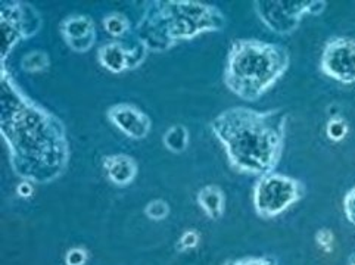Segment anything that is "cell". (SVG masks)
Masks as SVG:
<instances>
[{"label": "cell", "instance_id": "obj_1", "mask_svg": "<svg viewBox=\"0 0 355 265\" xmlns=\"http://www.w3.org/2000/svg\"><path fill=\"white\" fill-rule=\"evenodd\" d=\"M0 135L21 180L47 185L65 174L71 151L62 119L31 99L6 65L0 68Z\"/></svg>", "mask_w": 355, "mask_h": 265}, {"label": "cell", "instance_id": "obj_2", "mask_svg": "<svg viewBox=\"0 0 355 265\" xmlns=\"http://www.w3.org/2000/svg\"><path fill=\"white\" fill-rule=\"evenodd\" d=\"M209 126L234 171L257 177L275 173L286 144L288 114L282 108L258 111L233 106Z\"/></svg>", "mask_w": 355, "mask_h": 265}, {"label": "cell", "instance_id": "obj_3", "mask_svg": "<svg viewBox=\"0 0 355 265\" xmlns=\"http://www.w3.org/2000/svg\"><path fill=\"white\" fill-rule=\"evenodd\" d=\"M145 5L136 35L150 52H167L182 42L223 31L227 26L223 10L198 0H152Z\"/></svg>", "mask_w": 355, "mask_h": 265}, {"label": "cell", "instance_id": "obj_4", "mask_svg": "<svg viewBox=\"0 0 355 265\" xmlns=\"http://www.w3.org/2000/svg\"><path fill=\"white\" fill-rule=\"evenodd\" d=\"M291 55L285 46L258 39L232 42L223 81L234 96L257 102L286 74Z\"/></svg>", "mask_w": 355, "mask_h": 265}, {"label": "cell", "instance_id": "obj_5", "mask_svg": "<svg viewBox=\"0 0 355 265\" xmlns=\"http://www.w3.org/2000/svg\"><path fill=\"white\" fill-rule=\"evenodd\" d=\"M304 195L305 186L300 180L275 171L258 177L252 190V203L261 219L270 220L298 203Z\"/></svg>", "mask_w": 355, "mask_h": 265}, {"label": "cell", "instance_id": "obj_6", "mask_svg": "<svg viewBox=\"0 0 355 265\" xmlns=\"http://www.w3.org/2000/svg\"><path fill=\"white\" fill-rule=\"evenodd\" d=\"M324 0H255L254 10L264 26L279 35L297 31L304 15H320Z\"/></svg>", "mask_w": 355, "mask_h": 265}, {"label": "cell", "instance_id": "obj_7", "mask_svg": "<svg viewBox=\"0 0 355 265\" xmlns=\"http://www.w3.org/2000/svg\"><path fill=\"white\" fill-rule=\"evenodd\" d=\"M42 15L27 2H5L0 9V65H6L12 51L22 40L37 34L42 28Z\"/></svg>", "mask_w": 355, "mask_h": 265}, {"label": "cell", "instance_id": "obj_8", "mask_svg": "<svg viewBox=\"0 0 355 265\" xmlns=\"http://www.w3.org/2000/svg\"><path fill=\"white\" fill-rule=\"evenodd\" d=\"M320 71L340 84H355V39L335 35L323 47Z\"/></svg>", "mask_w": 355, "mask_h": 265}, {"label": "cell", "instance_id": "obj_9", "mask_svg": "<svg viewBox=\"0 0 355 265\" xmlns=\"http://www.w3.org/2000/svg\"><path fill=\"white\" fill-rule=\"evenodd\" d=\"M106 115H108L111 124L128 139L144 140L152 128V121L148 114L133 103L112 105Z\"/></svg>", "mask_w": 355, "mask_h": 265}, {"label": "cell", "instance_id": "obj_10", "mask_svg": "<svg viewBox=\"0 0 355 265\" xmlns=\"http://www.w3.org/2000/svg\"><path fill=\"white\" fill-rule=\"evenodd\" d=\"M59 31L67 46L76 53H86L96 43V24L90 15H69L62 19Z\"/></svg>", "mask_w": 355, "mask_h": 265}, {"label": "cell", "instance_id": "obj_11", "mask_svg": "<svg viewBox=\"0 0 355 265\" xmlns=\"http://www.w3.org/2000/svg\"><path fill=\"white\" fill-rule=\"evenodd\" d=\"M103 170L114 186L125 187L135 182L139 168L133 156L125 153H114L103 158Z\"/></svg>", "mask_w": 355, "mask_h": 265}, {"label": "cell", "instance_id": "obj_12", "mask_svg": "<svg viewBox=\"0 0 355 265\" xmlns=\"http://www.w3.org/2000/svg\"><path fill=\"white\" fill-rule=\"evenodd\" d=\"M98 62L112 74H121L128 69V49L120 42H108L99 47Z\"/></svg>", "mask_w": 355, "mask_h": 265}, {"label": "cell", "instance_id": "obj_13", "mask_svg": "<svg viewBox=\"0 0 355 265\" xmlns=\"http://www.w3.org/2000/svg\"><path fill=\"white\" fill-rule=\"evenodd\" d=\"M196 202L209 220H220L226 210V196L217 185H207L198 191Z\"/></svg>", "mask_w": 355, "mask_h": 265}, {"label": "cell", "instance_id": "obj_14", "mask_svg": "<svg viewBox=\"0 0 355 265\" xmlns=\"http://www.w3.org/2000/svg\"><path fill=\"white\" fill-rule=\"evenodd\" d=\"M162 143H164V146L167 148V151L179 155V153H183L189 148V143H191V135H189V130L186 126L174 124L164 132Z\"/></svg>", "mask_w": 355, "mask_h": 265}, {"label": "cell", "instance_id": "obj_15", "mask_svg": "<svg viewBox=\"0 0 355 265\" xmlns=\"http://www.w3.org/2000/svg\"><path fill=\"white\" fill-rule=\"evenodd\" d=\"M51 68V56L44 51H30L21 58V69L27 74H39Z\"/></svg>", "mask_w": 355, "mask_h": 265}, {"label": "cell", "instance_id": "obj_16", "mask_svg": "<svg viewBox=\"0 0 355 265\" xmlns=\"http://www.w3.org/2000/svg\"><path fill=\"white\" fill-rule=\"evenodd\" d=\"M102 26L103 30L115 39L123 37L130 31V27H132L130 26V19L124 14H120V12H111V14L105 15Z\"/></svg>", "mask_w": 355, "mask_h": 265}, {"label": "cell", "instance_id": "obj_17", "mask_svg": "<svg viewBox=\"0 0 355 265\" xmlns=\"http://www.w3.org/2000/svg\"><path fill=\"white\" fill-rule=\"evenodd\" d=\"M348 132H349V126L344 117L334 115L329 118V121L326 124V136L329 140L339 143L348 136Z\"/></svg>", "mask_w": 355, "mask_h": 265}, {"label": "cell", "instance_id": "obj_18", "mask_svg": "<svg viewBox=\"0 0 355 265\" xmlns=\"http://www.w3.org/2000/svg\"><path fill=\"white\" fill-rule=\"evenodd\" d=\"M145 215L149 220L162 221L170 215V205L164 199H153L145 207Z\"/></svg>", "mask_w": 355, "mask_h": 265}, {"label": "cell", "instance_id": "obj_19", "mask_svg": "<svg viewBox=\"0 0 355 265\" xmlns=\"http://www.w3.org/2000/svg\"><path fill=\"white\" fill-rule=\"evenodd\" d=\"M199 243H200L199 232L195 230V228H191V230L183 232L179 242H177V249H179V252H187L198 248Z\"/></svg>", "mask_w": 355, "mask_h": 265}, {"label": "cell", "instance_id": "obj_20", "mask_svg": "<svg viewBox=\"0 0 355 265\" xmlns=\"http://www.w3.org/2000/svg\"><path fill=\"white\" fill-rule=\"evenodd\" d=\"M315 243L318 249H322L324 254H332L335 249V234L329 228H322L315 233Z\"/></svg>", "mask_w": 355, "mask_h": 265}, {"label": "cell", "instance_id": "obj_21", "mask_svg": "<svg viewBox=\"0 0 355 265\" xmlns=\"http://www.w3.org/2000/svg\"><path fill=\"white\" fill-rule=\"evenodd\" d=\"M87 259H89V252L83 246L71 248L65 254V265H86Z\"/></svg>", "mask_w": 355, "mask_h": 265}, {"label": "cell", "instance_id": "obj_22", "mask_svg": "<svg viewBox=\"0 0 355 265\" xmlns=\"http://www.w3.org/2000/svg\"><path fill=\"white\" fill-rule=\"evenodd\" d=\"M148 52L149 51L140 42L133 47V49H128V69H136L144 64Z\"/></svg>", "mask_w": 355, "mask_h": 265}, {"label": "cell", "instance_id": "obj_23", "mask_svg": "<svg viewBox=\"0 0 355 265\" xmlns=\"http://www.w3.org/2000/svg\"><path fill=\"white\" fill-rule=\"evenodd\" d=\"M344 214L347 220L355 227V187L348 190L344 196Z\"/></svg>", "mask_w": 355, "mask_h": 265}, {"label": "cell", "instance_id": "obj_24", "mask_svg": "<svg viewBox=\"0 0 355 265\" xmlns=\"http://www.w3.org/2000/svg\"><path fill=\"white\" fill-rule=\"evenodd\" d=\"M227 265H276V262L267 257H248L232 261Z\"/></svg>", "mask_w": 355, "mask_h": 265}, {"label": "cell", "instance_id": "obj_25", "mask_svg": "<svg viewBox=\"0 0 355 265\" xmlns=\"http://www.w3.org/2000/svg\"><path fill=\"white\" fill-rule=\"evenodd\" d=\"M17 195L22 199H28L34 195V183L22 180V182L17 186Z\"/></svg>", "mask_w": 355, "mask_h": 265}, {"label": "cell", "instance_id": "obj_26", "mask_svg": "<svg viewBox=\"0 0 355 265\" xmlns=\"http://www.w3.org/2000/svg\"><path fill=\"white\" fill-rule=\"evenodd\" d=\"M349 265H355V261H354V262H351V264H349Z\"/></svg>", "mask_w": 355, "mask_h": 265}]
</instances>
